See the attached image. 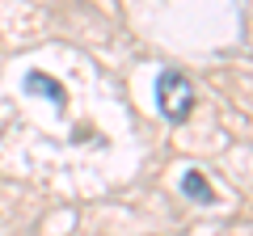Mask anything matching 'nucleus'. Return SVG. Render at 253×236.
Listing matches in <instances>:
<instances>
[{
  "instance_id": "f03ea898",
  "label": "nucleus",
  "mask_w": 253,
  "mask_h": 236,
  "mask_svg": "<svg viewBox=\"0 0 253 236\" xmlns=\"http://www.w3.org/2000/svg\"><path fill=\"white\" fill-rule=\"evenodd\" d=\"M26 93H42V97L51 101L55 110L68 106V93H63V84L55 80V76H46V72H30V76H26Z\"/></svg>"
},
{
  "instance_id": "7ed1b4c3",
  "label": "nucleus",
  "mask_w": 253,
  "mask_h": 236,
  "mask_svg": "<svg viewBox=\"0 0 253 236\" xmlns=\"http://www.w3.org/2000/svg\"><path fill=\"white\" fill-rule=\"evenodd\" d=\"M181 190L190 194L194 202H215V194H211V186H207V177H203L199 169H190V173H181Z\"/></svg>"
},
{
  "instance_id": "f257e3e1",
  "label": "nucleus",
  "mask_w": 253,
  "mask_h": 236,
  "mask_svg": "<svg viewBox=\"0 0 253 236\" xmlns=\"http://www.w3.org/2000/svg\"><path fill=\"white\" fill-rule=\"evenodd\" d=\"M156 106L169 122H186L194 114V84L186 72H161L156 76Z\"/></svg>"
}]
</instances>
